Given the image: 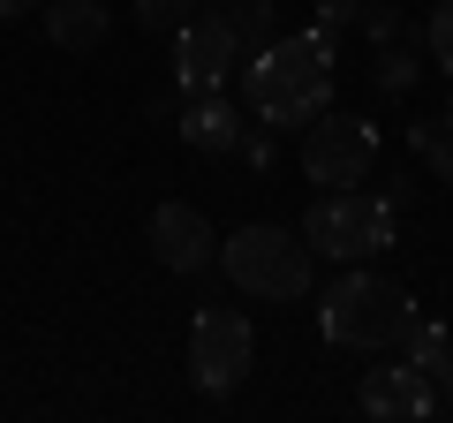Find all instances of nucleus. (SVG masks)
<instances>
[{"label": "nucleus", "instance_id": "11", "mask_svg": "<svg viewBox=\"0 0 453 423\" xmlns=\"http://www.w3.org/2000/svg\"><path fill=\"white\" fill-rule=\"evenodd\" d=\"M401 348H408V363H416V371L431 378L438 416H453V333H446V326H431V318H408Z\"/></svg>", "mask_w": 453, "mask_h": 423}, {"label": "nucleus", "instance_id": "12", "mask_svg": "<svg viewBox=\"0 0 453 423\" xmlns=\"http://www.w3.org/2000/svg\"><path fill=\"white\" fill-rule=\"evenodd\" d=\"M181 144H189V151H234V144H242L234 98H226V91H196L189 114H181Z\"/></svg>", "mask_w": 453, "mask_h": 423}, {"label": "nucleus", "instance_id": "13", "mask_svg": "<svg viewBox=\"0 0 453 423\" xmlns=\"http://www.w3.org/2000/svg\"><path fill=\"white\" fill-rule=\"evenodd\" d=\"M211 23H219L234 46H242V61L250 53H265L280 38V23H273V0H211Z\"/></svg>", "mask_w": 453, "mask_h": 423}, {"label": "nucleus", "instance_id": "5", "mask_svg": "<svg viewBox=\"0 0 453 423\" xmlns=\"http://www.w3.org/2000/svg\"><path fill=\"white\" fill-rule=\"evenodd\" d=\"M378 166V129L363 114H333L325 106L303 129V174L318 189H363V174Z\"/></svg>", "mask_w": 453, "mask_h": 423}, {"label": "nucleus", "instance_id": "19", "mask_svg": "<svg viewBox=\"0 0 453 423\" xmlns=\"http://www.w3.org/2000/svg\"><path fill=\"white\" fill-rule=\"evenodd\" d=\"M318 23L340 31V23H363V0H318Z\"/></svg>", "mask_w": 453, "mask_h": 423}, {"label": "nucleus", "instance_id": "14", "mask_svg": "<svg viewBox=\"0 0 453 423\" xmlns=\"http://www.w3.org/2000/svg\"><path fill=\"white\" fill-rule=\"evenodd\" d=\"M416 76H423V68H416V53H401V46H378L371 83H378L386 98H408V91H416Z\"/></svg>", "mask_w": 453, "mask_h": 423}, {"label": "nucleus", "instance_id": "17", "mask_svg": "<svg viewBox=\"0 0 453 423\" xmlns=\"http://www.w3.org/2000/svg\"><path fill=\"white\" fill-rule=\"evenodd\" d=\"M363 31H371V46H393L401 38V0H363Z\"/></svg>", "mask_w": 453, "mask_h": 423}, {"label": "nucleus", "instance_id": "15", "mask_svg": "<svg viewBox=\"0 0 453 423\" xmlns=\"http://www.w3.org/2000/svg\"><path fill=\"white\" fill-rule=\"evenodd\" d=\"M408 144H416L423 159H431V174L453 189V129H446V121H423V129H408Z\"/></svg>", "mask_w": 453, "mask_h": 423}, {"label": "nucleus", "instance_id": "6", "mask_svg": "<svg viewBox=\"0 0 453 423\" xmlns=\"http://www.w3.org/2000/svg\"><path fill=\"white\" fill-rule=\"evenodd\" d=\"M250 363H257V333H250L242 310H226V303H204L196 310V326H189V378L204 393H234L250 378Z\"/></svg>", "mask_w": 453, "mask_h": 423}, {"label": "nucleus", "instance_id": "16", "mask_svg": "<svg viewBox=\"0 0 453 423\" xmlns=\"http://www.w3.org/2000/svg\"><path fill=\"white\" fill-rule=\"evenodd\" d=\"M189 8H196V0H136V23H144L151 38H166V31L189 23Z\"/></svg>", "mask_w": 453, "mask_h": 423}, {"label": "nucleus", "instance_id": "4", "mask_svg": "<svg viewBox=\"0 0 453 423\" xmlns=\"http://www.w3.org/2000/svg\"><path fill=\"white\" fill-rule=\"evenodd\" d=\"M303 242L333 265H363L378 250H393V204L386 196H356V189H325L303 212Z\"/></svg>", "mask_w": 453, "mask_h": 423}, {"label": "nucleus", "instance_id": "18", "mask_svg": "<svg viewBox=\"0 0 453 423\" xmlns=\"http://www.w3.org/2000/svg\"><path fill=\"white\" fill-rule=\"evenodd\" d=\"M423 38H431V61L453 68V0H438V8H431V31H423Z\"/></svg>", "mask_w": 453, "mask_h": 423}, {"label": "nucleus", "instance_id": "22", "mask_svg": "<svg viewBox=\"0 0 453 423\" xmlns=\"http://www.w3.org/2000/svg\"><path fill=\"white\" fill-rule=\"evenodd\" d=\"M446 129H453V98H446Z\"/></svg>", "mask_w": 453, "mask_h": 423}, {"label": "nucleus", "instance_id": "10", "mask_svg": "<svg viewBox=\"0 0 453 423\" xmlns=\"http://www.w3.org/2000/svg\"><path fill=\"white\" fill-rule=\"evenodd\" d=\"M113 31L106 0H46V46L53 53H98Z\"/></svg>", "mask_w": 453, "mask_h": 423}, {"label": "nucleus", "instance_id": "3", "mask_svg": "<svg viewBox=\"0 0 453 423\" xmlns=\"http://www.w3.org/2000/svg\"><path fill=\"white\" fill-rule=\"evenodd\" d=\"M219 265L226 280L242 295H257V303H295V295H310V280H318V250L303 242V227H234L219 242Z\"/></svg>", "mask_w": 453, "mask_h": 423}, {"label": "nucleus", "instance_id": "20", "mask_svg": "<svg viewBox=\"0 0 453 423\" xmlns=\"http://www.w3.org/2000/svg\"><path fill=\"white\" fill-rule=\"evenodd\" d=\"M234 151H242L250 166H273V144H265V136H242V144H234Z\"/></svg>", "mask_w": 453, "mask_h": 423}, {"label": "nucleus", "instance_id": "7", "mask_svg": "<svg viewBox=\"0 0 453 423\" xmlns=\"http://www.w3.org/2000/svg\"><path fill=\"white\" fill-rule=\"evenodd\" d=\"M174 76H181V91H226V76H242V46L219 31V23H181L174 31Z\"/></svg>", "mask_w": 453, "mask_h": 423}, {"label": "nucleus", "instance_id": "1", "mask_svg": "<svg viewBox=\"0 0 453 423\" xmlns=\"http://www.w3.org/2000/svg\"><path fill=\"white\" fill-rule=\"evenodd\" d=\"M242 98H250V114H265L273 129H310L333 106V38H325V23L318 31H288L265 53H250Z\"/></svg>", "mask_w": 453, "mask_h": 423}, {"label": "nucleus", "instance_id": "2", "mask_svg": "<svg viewBox=\"0 0 453 423\" xmlns=\"http://www.w3.org/2000/svg\"><path fill=\"white\" fill-rule=\"evenodd\" d=\"M408 318H416L408 288L386 280V273H371V265H348V273L318 295V333L333 348H363V356H371V348H401Z\"/></svg>", "mask_w": 453, "mask_h": 423}, {"label": "nucleus", "instance_id": "8", "mask_svg": "<svg viewBox=\"0 0 453 423\" xmlns=\"http://www.w3.org/2000/svg\"><path fill=\"white\" fill-rule=\"evenodd\" d=\"M356 408L371 423H423V416H438V393L416 363H378V371H363Z\"/></svg>", "mask_w": 453, "mask_h": 423}, {"label": "nucleus", "instance_id": "21", "mask_svg": "<svg viewBox=\"0 0 453 423\" xmlns=\"http://www.w3.org/2000/svg\"><path fill=\"white\" fill-rule=\"evenodd\" d=\"M31 8H46V0H0V16H31Z\"/></svg>", "mask_w": 453, "mask_h": 423}, {"label": "nucleus", "instance_id": "9", "mask_svg": "<svg viewBox=\"0 0 453 423\" xmlns=\"http://www.w3.org/2000/svg\"><path fill=\"white\" fill-rule=\"evenodd\" d=\"M151 250H159L166 273H204V265H219V235H211V219L196 204H159L151 212Z\"/></svg>", "mask_w": 453, "mask_h": 423}]
</instances>
